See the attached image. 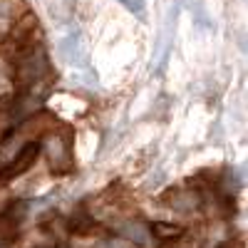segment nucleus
<instances>
[{
    "instance_id": "f257e3e1",
    "label": "nucleus",
    "mask_w": 248,
    "mask_h": 248,
    "mask_svg": "<svg viewBox=\"0 0 248 248\" xmlns=\"http://www.w3.org/2000/svg\"><path fill=\"white\" fill-rule=\"evenodd\" d=\"M47 161L50 169H55L57 174H65L72 167V137L67 132H55L47 137Z\"/></svg>"
},
{
    "instance_id": "f03ea898",
    "label": "nucleus",
    "mask_w": 248,
    "mask_h": 248,
    "mask_svg": "<svg viewBox=\"0 0 248 248\" xmlns=\"http://www.w3.org/2000/svg\"><path fill=\"white\" fill-rule=\"evenodd\" d=\"M167 203L179 214H191L201 206V199H199V191H174L167 196Z\"/></svg>"
},
{
    "instance_id": "7ed1b4c3",
    "label": "nucleus",
    "mask_w": 248,
    "mask_h": 248,
    "mask_svg": "<svg viewBox=\"0 0 248 248\" xmlns=\"http://www.w3.org/2000/svg\"><path fill=\"white\" fill-rule=\"evenodd\" d=\"M149 233L156 236L159 241H174V238H179L184 231L179 229V226H174V223H161V221H156L152 229H149Z\"/></svg>"
},
{
    "instance_id": "20e7f679",
    "label": "nucleus",
    "mask_w": 248,
    "mask_h": 248,
    "mask_svg": "<svg viewBox=\"0 0 248 248\" xmlns=\"http://www.w3.org/2000/svg\"><path fill=\"white\" fill-rule=\"evenodd\" d=\"M122 233L127 236L132 243H147L149 241V229H147V226H141V223H137V221L124 223L122 226Z\"/></svg>"
},
{
    "instance_id": "39448f33",
    "label": "nucleus",
    "mask_w": 248,
    "mask_h": 248,
    "mask_svg": "<svg viewBox=\"0 0 248 248\" xmlns=\"http://www.w3.org/2000/svg\"><path fill=\"white\" fill-rule=\"evenodd\" d=\"M15 8H17L15 0H0V35L10 30L15 20Z\"/></svg>"
},
{
    "instance_id": "423d86ee",
    "label": "nucleus",
    "mask_w": 248,
    "mask_h": 248,
    "mask_svg": "<svg viewBox=\"0 0 248 248\" xmlns=\"http://www.w3.org/2000/svg\"><path fill=\"white\" fill-rule=\"evenodd\" d=\"M124 5H127L129 10H134V13H141L144 10V0H122Z\"/></svg>"
},
{
    "instance_id": "0eeeda50",
    "label": "nucleus",
    "mask_w": 248,
    "mask_h": 248,
    "mask_svg": "<svg viewBox=\"0 0 248 248\" xmlns=\"http://www.w3.org/2000/svg\"><path fill=\"white\" fill-rule=\"evenodd\" d=\"M97 248H132L129 243H122V241H105V243H99Z\"/></svg>"
},
{
    "instance_id": "6e6552de",
    "label": "nucleus",
    "mask_w": 248,
    "mask_h": 248,
    "mask_svg": "<svg viewBox=\"0 0 248 248\" xmlns=\"http://www.w3.org/2000/svg\"><path fill=\"white\" fill-rule=\"evenodd\" d=\"M221 248H231V246H221Z\"/></svg>"
}]
</instances>
